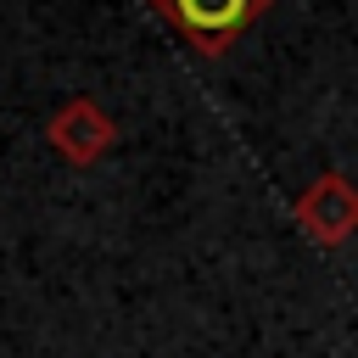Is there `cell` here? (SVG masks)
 <instances>
[{
    "label": "cell",
    "instance_id": "cell-1",
    "mask_svg": "<svg viewBox=\"0 0 358 358\" xmlns=\"http://www.w3.org/2000/svg\"><path fill=\"white\" fill-rule=\"evenodd\" d=\"M291 218L302 224V235L313 246H347L358 235V185L347 173H313L296 196H291Z\"/></svg>",
    "mask_w": 358,
    "mask_h": 358
},
{
    "label": "cell",
    "instance_id": "cell-2",
    "mask_svg": "<svg viewBox=\"0 0 358 358\" xmlns=\"http://www.w3.org/2000/svg\"><path fill=\"white\" fill-rule=\"evenodd\" d=\"M201 56H224L274 0H151Z\"/></svg>",
    "mask_w": 358,
    "mask_h": 358
},
{
    "label": "cell",
    "instance_id": "cell-3",
    "mask_svg": "<svg viewBox=\"0 0 358 358\" xmlns=\"http://www.w3.org/2000/svg\"><path fill=\"white\" fill-rule=\"evenodd\" d=\"M112 140H117V123L106 117V106H101L95 95L62 101V106L50 112V123H45V145H50L67 168H95V162L112 151Z\"/></svg>",
    "mask_w": 358,
    "mask_h": 358
}]
</instances>
